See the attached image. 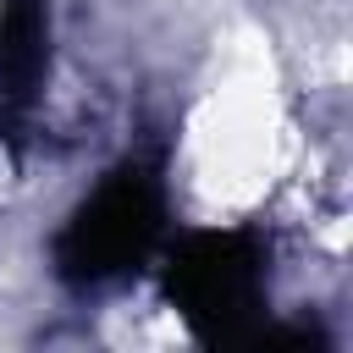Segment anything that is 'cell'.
Masks as SVG:
<instances>
[{"label":"cell","mask_w":353,"mask_h":353,"mask_svg":"<svg viewBox=\"0 0 353 353\" xmlns=\"http://www.w3.org/2000/svg\"><path fill=\"white\" fill-rule=\"evenodd\" d=\"M165 298L204 347H254L265 331V248L254 232H188L165 259Z\"/></svg>","instance_id":"cell-1"},{"label":"cell","mask_w":353,"mask_h":353,"mask_svg":"<svg viewBox=\"0 0 353 353\" xmlns=\"http://www.w3.org/2000/svg\"><path fill=\"white\" fill-rule=\"evenodd\" d=\"M165 232V188L149 165H116L61 226L55 270L72 287H105L132 276Z\"/></svg>","instance_id":"cell-2"},{"label":"cell","mask_w":353,"mask_h":353,"mask_svg":"<svg viewBox=\"0 0 353 353\" xmlns=\"http://www.w3.org/2000/svg\"><path fill=\"white\" fill-rule=\"evenodd\" d=\"M50 72V6L0 0V127H22Z\"/></svg>","instance_id":"cell-3"}]
</instances>
